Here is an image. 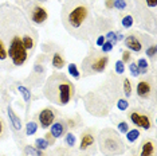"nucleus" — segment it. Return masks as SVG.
<instances>
[{
  "label": "nucleus",
  "instance_id": "obj_1",
  "mask_svg": "<svg viewBox=\"0 0 157 156\" xmlns=\"http://www.w3.org/2000/svg\"><path fill=\"white\" fill-rule=\"evenodd\" d=\"M36 45L38 31L23 10L11 3L0 4V70L22 67Z\"/></svg>",
  "mask_w": 157,
  "mask_h": 156
},
{
  "label": "nucleus",
  "instance_id": "obj_2",
  "mask_svg": "<svg viewBox=\"0 0 157 156\" xmlns=\"http://www.w3.org/2000/svg\"><path fill=\"white\" fill-rule=\"evenodd\" d=\"M62 23L77 39H89L97 30L94 14L86 0H66L62 7Z\"/></svg>",
  "mask_w": 157,
  "mask_h": 156
},
{
  "label": "nucleus",
  "instance_id": "obj_3",
  "mask_svg": "<svg viewBox=\"0 0 157 156\" xmlns=\"http://www.w3.org/2000/svg\"><path fill=\"white\" fill-rule=\"evenodd\" d=\"M43 94L52 104L67 105L74 96V85L63 73H54L46 81Z\"/></svg>",
  "mask_w": 157,
  "mask_h": 156
},
{
  "label": "nucleus",
  "instance_id": "obj_4",
  "mask_svg": "<svg viewBox=\"0 0 157 156\" xmlns=\"http://www.w3.org/2000/svg\"><path fill=\"white\" fill-rule=\"evenodd\" d=\"M98 148L101 154L105 156H116L125 154V143L120 137V135L114 129L106 128L98 135Z\"/></svg>",
  "mask_w": 157,
  "mask_h": 156
},
{
  "label": "nucleus",
  "instance_id": "obj_5",
  "mask_svg": "<svg viewBox=\"0 0 157 156\" xmlns=\"http://www.w3.org/2000/svg\"><path fill=\"white\" fill-rule=\"evenodd\" d=\"M109 63V57L106 54L93 51L82 61V70L83 76H91V74L102 73Z\"/></svg>",
  "mask_w": 157,
  "mask_h": 156
},
{
  "label": "nucleus",
  "instance_id": "obj_6",
  "mask_svg": "<svg viewBox=\"0 0 157 156\" xmlns=\"http://www.w3.org/2000/svg\"><path fill=\"white\" fill-rule=\"evenodd\" d=\"M30 19L35 24H43L47 20V11L42 6L34 4L30 10Z\"/></svg>",
  "mask_w": 157,
  "mask_h": 156
},
{
  "label": "nucleus",
  "instance_id": "obj_7",
  "mask_svg": "<svg viewBox=\"0 0 157 156\" xmlns=\"http://www.w3.org/2000/svg\"><path fill=\"white\" fill-rule=\"evenodd\" d=\"M55 121V112L51 108H44L43 111L39 113V123L43 129H47L51 127V124Z\"/></svg>",
  "mask_w": 157,
  "mask_h": 156
},
{
  "label": "nucleus",
  "instance_id": "obj_8",
  "mask_svg": "<svg viewBox=\"0 0 157 156\" xmlns=\"http://www.w3.org/2000/svg\"><path fill=\"white\" fill-rule=\"evenodd\" d=\"M129 117H130V121L133 123L134 125L140 127V128H144L146 131L151 129L152 123H151V120H149L148 116H142V115H140V113H137V112H132Z\"/></svg>",
  "mask_w": 157,
  "mask_h": 156
},
{
  "label": "nucleus",
  "instance_id": "obj_9",
  "mask_svg": "<svg viewBox=\"0 0 157 156\" xmlns=\"http://www.w3.org/2000/svg\"><path fill=\"white\" fill-rule=\"evenodd\" d=\"M67 131V127H66V123L63 120H58V121H54L51 124V131H50V135H51L54 139H59L62 137L63 135L66 133Z\"/></svg>",
  "mask_w": 157,
  "mask_h": 156
},
{
  "label": "nucleus",
  "instance_id": "obj_10",
  "mask_svg": "<svg viewBox=\"0 0 157 156\" xmlns=\"http://www.w3.org/2000/svg\"><path fill=\"white\" fill-rule=\"evenodd\" d=\"M137 96L140 98H148L151 97L152 94V90H153V86L149 81H140L137 84Z\"/></svg>",
  "mask_w": 157,
  "mask_h": 156
},
{
  "label": "nucleus",
  "instance_id": "obj_11",
  "mask_svg": "<svg viewBox=\"0 0 157 156\" xmlns=\"http://www.w3.org/2000/svg\"><path fill=\"white\" fill-rule=\"evenodd\" d=\"M125 45H126V47L132 51H136V53H140L142 50V45L141 42L137 39L136 35H129V37L125 38Z\"/></svg>",
  "mask_w": 157,
  "mask_h": 156
},
{
  "label": "nucleus",
  "instance_id": "obj_12",
  "mask_svg": "<svg viewBox=\"0 0 157 156\" xmlns=\"http://www.w3.org/2000/svg\"><path fill=\"white\" fill-rule=\"evenodd\" d=\"M93 144H94V136H93L90 132L82 133V136H81V145H79L81 150L82 151H86L87 148H90Z\"/></svg>",
  "mask_w": 157,
  "mask_h": 156
},
{
  "label": "nucleus",
  "instance_id": "obj_13",
  "mask_svg": "<svg viewBox=\"0 0 157 156\" xmlns=\"http://www.w3.org/2000/svg\"><path fill=\"white\" fill-rule=\"evenodd\" d=\"M7 113H8V119H10V121H11L12 128L15 129V131H20V129H22V127H23L22 125V121H20L19 117H17L15 113H13L11 106H8V108H7Z\"/></svg>",
  "mask_w": 157,
  "mask_h": 156
},
{
  "label": "nucleus",
  "instance_id": "obj_14",
  "mask_svg": "<svg viewBox=\"0 0 157 156\" xmlns=\"http://www.w3.org/2000/svg\"><path fill=\"white\" fill-rule=\"evenodd\" d=\"M140 156H155V145H153V141L151 140L144 141V144L141 147Z\"/></svg>",
  "mask_w": 157,
  "mask_h": 156
},
{
  "label": "nucleus",
  "instance_id": "obj_15",
  "mask_svg": "<svg viewBox=\"0 0 157 156\" xmlns=\"http://www.w3.org/2000/svg\"><path fill=\"white\" fill-rule=\"evenodd\" d=\"M51 65H52V67H55V69H62V67L65 66V59H63V57L60 55L59 53H55L54 54Z\"/></svg>",
  "mask_w": 157,
  "mask_h": 156
},
{
  "label": "nucleus",
  "instance_id": "obj_16",
  "mask_svg": "<svg viewBox=\"0 0 157 156\" xmlns=\"http://www.w3.org/2000/svg\"><path fill=\"white\" fill-rule=\"evenodd\" d=\"M125 135H126L128 143H134V141L140 137V131H138L137 128H136V129H130V131H128Z\"/></svg>",
  "mask_w": 157,
  "mask_h": 156
},
{
  "label": "nucleus",
  "instance_id": "obj_17",
  "mask_svg": "<svg viewBox=\"0 0 157 156\" xmlns=\"http://www.w3.org/2000/svg\"><path fill=\"white\" fill-rule=\"evenodd\" d=\"M17 89H19L20 93H22L23 100L26 101V104H30V101H31V92H30V89L26 88V86H23V85H19Z\"/></svg>",
  "mask_w": 157,
  "mask_h": 156
},
{
  "label": "nucleus",
  "instance_id": "obj_18",
  "mask_svg": "<svg viewBox=\"0 0 157 156\" xmlns=\"http://www.w3.org/2000/svg\"><path fill=\"white\" fill-rule=\"evenodd\" d=\"M38 131V124L34 121H28L26 125V135L27 136H33V135L36 133Z\"/></svg>",
  "mask_w": 157,
  "mask_h": 156
},
{
  "label": "nucleus",
  "instance_id": "obj_19",
  "mask_svg": "<svg viewBox=\"0 0 157 156\" xmlns=\"http://www.w3.org/2000/svg\"><path fill=\"white\" fill-rule=\"evenodd\" d=\"M48 143H47V140L43 139V137H39V139L35 140V147L38 148V150H40V151H44V150H47L48 148Z\"/></svg>",
  "mask_w": 157,
  "mask_h": 156
},
{
  "label": "nucleus",
  "instance_id": "obj_20",
  "mask_svg": "<svg viewBox=\"0 0 157 156\" xmlns=\"http://www.w3.org/2000/svg\"><path fill=\"white\" fill-rule=\"evenodd\" d=\"M24 151H26L27 155H31V156H43L40 150H38V148H35V147H31V145H27V147L24 148Z\"/></svg>",
  "mask_w": 157,
  "mask_h": 156
},
{
  "label": "nucleus",
  "instance_id": "obj_21",
  "mask_svg": "<svg viewBox=\"0 0 157 156\" xmlns=\"http://www.w3.org/2000/svg\"><path fill=\"white\" fill-rule=\"evenodd\" d=\"M137 67L140 69V73H146V70H148V67H149V65H148V61L146 59H144V58H140L137 61Z\"/></svg>",
  "mask_w": 157,
  "mask_h": 156
},
{
  "label": "nucleus",
  "instance_id": "obj_22",
  "mask_svg": "<svg viewBox=\"0 0 157 156\" xmlns=\"http://www.w3.org/2000/svg\"><path fill=\"white\" fill-rule=\"evenodd\" d=\"M124 93L126 97H130V94H132V84H130L129 78H125L124 80Z\"/></svg>",
  "mask_w": 157,
  "mask_h": 156
},
{
  "label": "nucleus",
  "instance_id": "obj_23",
  "mask_svg": "<svg viewBox=\"0 0 157 156\" xmlns=\"http://www.w3.org/2000/svg\"><path fill=\"white\" fill-rule=\"evenodd\" d=\"M133 22H134L133 16H132V15H126V16L122 18V22H121V23H122V26L125 28H130L132 26H133Z\"/></svg>",
  "mask_w": 157,
  "mask_h": 156
},
{
  "label": "nucleus",
  "instance_id": "obj_24",
  "mask_svg": "<svg viewBox=\"0 0 157 156\" xmlns=\"http://www.w3.org/2000/svg\"><path fill=\"white\" fill-rule=\"evenodd\" d=\"M69 73L73 76L74 78H79L81 77V73H79V70H78V67H77V65H74V63H70L69 65Z\"/></svg>",
  "mask_w": 157,
  "mask_h": 156
},
{
  "label": "nucleus",
  "instance_id": "obj_25",
  "mask_svg": "<svg viewBox=\"0 0 157 156\" xmlns=\"http://www.w3.org/2000/svg\"><path fill=\"white\" fill-rule=\"evenodd\" d=\"M75 141H77V139H75V136H74L73 133H66L65 143L69 145V147H74V145H75Z\"/></svg>",
  "mask_w": 157,
  "mask_h": 156
},
{
  "label": "nucleus",
  "instance_id": "obj_26",
  "mask_svg": "<svg viewBox=\"0 0 157 156\" xmlns=\"http://www.w3.org/2000/svg\"><path fill=\"white\" fill-rule=\"evenodd\" d=\"M117 108H118V111H126L129 108V102H128V100H125V98H120L117 101Z\"/></svg>",
  "mask_w": 157,
  "mask_h": 156
},
{
  "label": "nucleus",
  "instance_id": "obj_27",
  "mask_svg": "<svg viewBox=\"0 0 157 156\" xmlns=\"http://www.w3.org/2000/svg\"><path fill=\"white\" fill-rule=\"evenodd\" d=\"M113 8L122 11V10L126 8V2H125V0H114V3H113Z\"/></svg>",
  "mask_w": 157,
  "mask_h": 156
},
{
  "label": "nucleus",
  "instance_id": "obj_28",
  "mask_svg": "<svg viewBox=\"0 0 157 156\" xmlns=\"http://www.w3.org/2000/svg\"><path fill=\"white\" fill-rule=\"evenodd\" d=\"M113 47H114V45H113V43H110L109 41H105V43L101 46L103 54H108V53H110V51L113 50Z\"/></svg>",
  "mask_w": 157,
  "mask_h": 156
},
{
  "label": "nucleus",
  "instance_id": "obj_29",
  "mask_svg": "<svg viewBox=\"0 0 157 156\" xmlns=\"http://www.w3.org/2000/svg\"><path fill=\"white\" fill-rule=\"evenodd\" d=\"M117 129H118V132H121V133H126L128 131H129V125H128L126 121H121V123H118V125H117Z\"/></svg>",
  "mask_w": 157,
  "mask_h": 156
},
{
  "label": "nucleus",
  "instance_id": "obj_30",
  "mask_svg": "<svg viewBox=\"0 0 157 156\" xmlns=\"http://www.w3.org/2000/svg\"><path fill=\"white\" fill-rule=\"evenodd\" d=\"M129 72H130V74L133 77H138L140 76V69H138L137 67V65H136V63H130V66H129Z\"/></svg>",
  "mask_w": 157,
  "mask_h": 156
},
{
  "label": "nucleus",
  "instance_id": "obj_31",
  "mask_svg": "<svg viewBox=\"0 0 157 156\" xmlns=\"http://www.w3.org/2000/svg\"><path fill=\"white\" fill-rule=\"evenodd\" d=\"M114 67H116V73L117 74H122L125 72V63L122 61H117Z\"/></svg>",
  "mask_w": 157,
  "mask_h": 156
},
{
  "label": "nucleus",
  "instance_id": "obj_32",
  "mask_svg": "<svg viewBox=\"0 0 157 156\" xmlns=\"http://www.w3.org/2000/svg\"><path fill=\"white\" fill-rule=\"evenodd\" d=\"M105 38H106V39H109V42H110V43H113V45H116V43H117L116 33H113V31H109V33L105 35Z\"/></svg>",
  "mask_w": 157,
  "mask_h": 156
},
{
  "label": "nucleus",
  "instance_id": "obj_33",
  "mask_svg": "<svg viewBox=\"0 0 157 156\" xmlns=\"http://www.w3.org/2000/svg\"><path fill=\"white\" fill-rule=\"evenodd\" d=\"M156 53H157V47H156L155 45L146 49V55L151 57V58H155V57H156Z\"/></svg>",
  "mask_w": 157,
  "mask_h": 156
},
{
  "label": "nucleus",
  "instance_id": "obj_34",
  "mask_svg": "<svg viewBox=\"0 0 157 156\" xmlns=\"http://www.w3.org/2000/svg\"><path fill=\"white\" fill-rule=\"evenodd\" d=\"M130 61V53L129 51H124L122 53V62H129Z\"/></svg>",
  "mask_w": 157,
  "mask_h": 156
},
{
  "label": "nucleus",
  "instance_id": "obj_35",
  "mask_svg": "<svg viewBox=\"0 0 157 156\" xmlns=\"http://www.w3.org/2000/svg\"><path fill=\"white\" fill-rule=\"evenodd\" d=\"M4 133H6V129H4V124H3V120L0 119V140L4 137Z\"/></svg>",
  "mask_w": 157,
  "mask_h": 156
},
{
  "label": "nucleus",
  "instance_id": "obj_36",
  "mask_svg": "<svg viewBox=\"0 0 157 156\" xmlns=\"http://www.w3.org/2000/svg\"><path fill=\"white\" fill-rule=\"evenodd\" d=\"M105 43V35H99L97 38V46H102Z\"/></svg>",
  "mask_w": 157,
  "mask_h": 156
},
{
  "label": "nucleus",
  "instance_id": "obj_37",
  "mask_svg": "<svg viewBox=\"0 0 157 156\" xmlns=\"http://www.w3.org/2000/svg\"><path fill=\"white\" fill-rule=\"evenodd\" d=\"M145 2L148 4V7H152V8H155L157 6V0H145Z\"/></svg>",
  "mask_w": 157,
  "mask_h": 156
},
{
  "label": "nucleus",
  "instance_id": "obj_38",
  "mask_svg": "<svg viewBox=\"0 0 157 156\" xmlns=\"http://www.w3.org/2000/svg\"><path fill=\"white\" fill-rule=\"evenodd\" d=\"M46 140H47V143H48V144H54V141H55V139H54V137H52L50 133L47 135V136H46Z\"/></svg>",
  "mask_w": 157,
  "mask_h": 156
},
{
  "label": "nucleus",
  "instance_id": "obj_39",
  "mask_svg": "<svg viewBox=\"0 0 157 156\" xmlns=\"http://www.w3.org/2000/svg\"><path fill=\"white\" fill-rule=\"evenodd\" d=\"M114 0H106V8H113Z\"/></svg>",
  "mask_w": 157,
  "mask_h": 156
},
{
  "label": "nucleus",
  "instance_id": "obj_40",
  "mask_svg": "<svg viewBox=\"0 0 157 156\" xmlns=\"http://www.w3.org/2000/svg\"><path fill=\"white\" fill-rule=\"evenodd\" d=\"M36 2H40V3H44V2H47V0H36Z\"/></svg>",
  "mask_w": 157,
  "mask_h": 156
}]
</instances>
